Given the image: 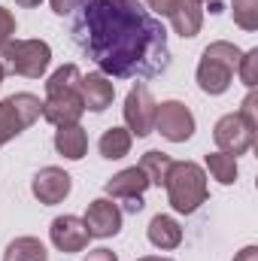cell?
Listing matches in <instances>:
<instances>
[{
    "instance_id": "cell-1",
    "label": "cell",
    "mask_w": 258,
    "mask_h": 261,
    "mask_svg": "<svg viewBox=\"0 0 258 261\" xmlns=\"http://www.w3.org/2000/svg\"><path fill=\"white\" fill-rule=\"evenodd\" d=\"M70 34L110 79H152L170 67L167 31L140 0H88L76 9Z\"/></svg>"
},
{
    "instance_id": "cell-2",
    "label": "cell",
    "mask_w": 258,
    "mask_h": 261,
    "mask_svg": "<svg viewBox=\"0 0 258 261\" xmlns=\"http://www.w3.org/2000/svg\"><path fill=\"white\" fill-rule=\"evenodd\" d=\"M79 67L64 64L58 67L49 82H46V100H43V119L52 122L55 128L64 125H79V116L85 113V103L79 97Z\"/></svg>"
},
{
    "instance_id": "cell-3",
    "label": "cell",
    "mask_w": 258,
    "mask_h": 261,
    "mask_svg": "<svg viewBox=\"0 0 258 261\" xmlns=\"http://www.w3.org/2000/svg\"><path fill=\"white\" fill-rule=\"evenodd\" d=\"M164 189H167L170 206L176 213H186V216L197 213L200 203H207V195H210L207 192V173L194 161H173L167 170Z\"/></svg>"
},
{
    "instance_id": "cell-4",
    "label": "cell",
    "mask_w": 258,
    "mask_h": 261,
    "mask_svg": "<svg viewBox=\"0 0 258 261\" xmlns=\"http://www.w3.org/2000/svg\"><path fill=\"white\" fill-rule=\"evenodd\" d=\"M240 49L228 40H216L203 49L200 64H197V85L203 94H225L234 82V70L240 61Z\"/></svg>"
},
{
    "instance_id": "cell-5",
    "label": "cell",
    "mask_w": 258,
    "mask_h": 261,
    "mask_svg": "<svg viewBox=\"0 0 258 261\" xmlns=\"http://www.w3.org/2000/svg\"><path fill=\"white\" fill-rule=\"evenodd\" d=\"M52 61V49L46 40H9L0 49V67L15 76L40 79Z\"/></svg>"
},
{
    "instance_id": "cell-6",
    "label": "cell",
    "mask_w": 258,
    "mask_h": 261,
    "mask_svg": "<svg viewBox=\"0 0 258 261\" xmlns=\"http://www.w3.org/2000/svg\"><path fill=\"white\" fill-rule=\"evenodd\" d=\"M40 116H43V103L37 94L21 91V94L0 100V146L15 140L21 130H28Z\"/></svg>"
},
{
    "instance_id": "cell-7",
    "label": "cell",
    "mask_w": 258,
    "mask_h": 261,
    "mask_svg": "<svg viewBox=\"0 0 258 261\" xmlns=\"http://www.w3.org/2000/svg\"><path fill=\"white\" fill-rule=\"evenodd\" d=\"M213 140H216L219 152L237 158V155H246V152L252 149V143H255V128H249L237 113H228V116H222V119L216 122Z\"/></svg>"
},
{
    "instance_id": "cell-8",
    "label": "cell",
    "mask_w": 258,
    "mask_h": 261,
    "mask_svg": "<svg viewBox=\"0 0 258 261\" xmlns=\"http://www.w3.org/2000/svg\"><path fill=\"white\" fill-rule=\"evenodd\" d=\"M155 113H158V103L152 97V91L146 85H134L125 97V122L128 130L137 137H149L155 130Z\"/></svg>"
},
{
    "instance_id": "cell-9",
    "label": "cell",
    "mask_w": 258,
    "mask_h": 261,
    "mask_svg": "<svg viewBox=\"0 0 258 261\" xmlns=\"http://www.w3.org/2000/svg\"><path fill=\"white\" fill-rule=\"evenodd\" d=\"M155 130L170 140V143H186L194 134V116L192 110L179 100H164L155 113Z\"/></svg>"
},
{
    "instance_id": "cell-10",
    "label": "cell",
    "mask_w": 258,
    "mask_h": 261,
    "mask_svg": "<svg viewBox=\"0 0 258 261\" xmlns=\"http://www.w3.org/2000/svg\"><path fill=\"white\" fill-rule=\"evenodd\" d=\"M82 222H85V228H88V237L107 240V237H116V234L122 231V210H119L110 197H97V200L88 203Z\"/></svg>"
},
{
    "instance_id": "cell-11",
    "label": "cell",
    "mask_w": 258,
    "mask_h": 261,
    "mask_svg": "<svg viewBox=\"0 0 258 261\" xmlns=\"http://www.w3.org/2000/svg\"><path fill=\"white\" fill-rule=\"evenodd\" d=\"M49 237H52V246L58 252H82L88 246V228L79 216H58L49 228Z\"/></svg>"
},
{
    "instance_id": "cell-12",
    "label": "cell",
    "mask_w": 258,
    "mask_h": 261,
    "mask_svg": "<svg viewBox=\"0 0 258 261\" xmlns=\"http://www.w3.org/2000/svg\"><path fill=\"white\" fill-rule=\"evenodd\" d=\"M70 189H73L70 173H67V170H61V167H43V170L34 176V182H31V192H34V197H37L40 203H46V206L61 203V200L70 195Z\"/></svg>"
},
{
    "instance_id": "cell-13",
    "label": "cell",
    "mask_w": 258,
    "mask_h": 261,
    "mask_svg": "<svg viewBox=\"0 0 258 261\" xmlns=\"http://www.w3.org/2000/svg\"><path fill=\"white\" fill-rule=\"evenodd\" d=\"M79 97H82L85 110L104 113V110L113 103V97H116V85H113V79L104 76V73H88V76L79 79Z\"/></svg>"
},
{
    "instance_id": "cell-14",
    "label": "cell",
    "mask_w": 258,
    "mask_h": 261,
    "mask_svg": "<svg viewBox=\"0 0 258 261\" xmlns=\"http://www.w3.org/2000/svg\"><path fill=\"white\" fill-rule=\"evenodd\" d=\"M167 18L183 40H192L200 34V24H203V3L200 0H179Z\"/></svg>"
},
{
    "instance_id": "cell-15",
    "label": "cell",
    "mask_w": 258,
    "mask_h": 261,
    "mask_svg": "<svg viewBox=\"0 0 258 261\" xmlns=\"http://www.w3.org/2000/svg\"><path fill=\"white\" fill-rule=\"evenodd\" d=\"M107 195L119 197V200H128V197H143V192L149 189V176L143 173V167H128L122 173H116L113 179H107Z\"/></svg>"
},
{
    "instance_id": "cell-16",
    "label": "cell",
    "mask_w": 258,
    "mask_h": 261,
    "mask_svg": "<svg viewBox=\"0 0 258 261\" xmlns=\"http://www.w3.org/2000/svg\"><path fill=\"white\" fill-rule=\"evenodd\" d=\"M146 234H149V243L155 249H176L183 243V228H179V222L173 216H155L149 222Z\"/></svg>"
},
{
    "instance_id": "cell-17",
    "label": "cell",
    "mask_w": 258,
    "mask_h": 261,
    "mask_svg": "<svg viewBox=\"0 0 258 261\" xmlns=\"http://www.w3.org/2000/svg\"><path fill=\"white\" fill-rule=\"evenodd\" d=\"M55 149L58 155H64L67 161H79L88 149V134L82 125H64L55 130Z\"/></svg>"
},
{
    "instance_id": "cell-18",
    "label": "cell",
    "mask_w": 258,
    "mask_h": 261,
    "mask_svg": "<svg viewBox=\"0 0 258 261\" xmlns=\"http://www.w3.org/2000/svg\"><path fill=\"white\" fill-rule=\"evenodd\" d=\"M131 143H134V134L128 128H110V130H104L97 149H100V155L107 161H119V158H125L131 152Z\"/></svg>"
},
{
    "instance_id": "cell-19",
    "label": "cell",
    "mask_w": 258,
    "mask_h": 261,
    "mask_svg": "<svg viewBox=\"0 0 258 261\" xmlns=\"http://www.w3.org/2000/svg\"><path fill=\"white\" fill-rule=\"evenodd\" d=\"M46 246H43V240H37V237H15L9 246H6V252H3V261H46Z\"/></svg>"
},
{
    "instance_id": "cell-20",
    "label": "cell",
    "mask_w": 258,
    "mask_h": 261,
    "mask_svg": "<svg viewBox=\"0 0 258 261\" xmlns=\"http://www.w3.org/2000/svg\"><path fill=\"white\" fill-rule=\"evenodd\" d=\"M170 164H173V158H170L167 152H161V149H149V152L143 155V161H140L143 173L149 176V186H164Z\"/></svg>"
},
{
    "instance_id": "cell-21",
    "label": "cell",
    "mask_w": 258,
    "mask_h": 261,
    "mask_svg": "<svg viewBox=\"0 0 258 261\" xmlns=\"http://www.w3.org/2000/svg\"><path fill=\"white\" fill-rule=\"evenodd\" d=\"M207 170H210L213 179L222 182V186H234V182H237V158H234V155L210 152V155H207Z\"/></svg>"
},
{
    "instance_id": "cell-22",
    "label": "cell",
    "mask_w": 258,
    "mask_h": 261,
    "mask_svg": "<svg viewBox=\"0 0 258 261\" xmlns=\"http://www.w3.org/2000/svg\"><path fill=\"white\" fill-rule=\"evenodd\" d=\"M231 12L243 31H258V0H231Z\"/></svg>"
},
{
    "instance_id": "cell-23",
    "label": "cell",
    "mask_w": 258,
    "mask_h": 261,
    "mask_svg": "<svg viewBox=\"0 0 258 261\" xmlns=\"http://www.w3.org/2000/svg\"><path fill=\"white\" fill-rule=\"evenodd\" d=\"M237 73H240V79H243L246 88H255V82H258V49H249V52L240 55Z\"/></svg>"
},
{
    "instance_id": "cell-24",
    "label": "cell",
    "mask_w": 258,
    "mask_h": 261,
    "mask_svg": "<svg viewBox=\"0 0 258 261\" xmlns=\"http://www.w3.org/2000/svg\"><path fill=\"white\" fill-rule=\"evenodd\" d=\"M249 128H258V94L255 91H249L246 97H243V107H240V113H237Z\"/></svg>"
},
{
    "instance_id": "cell-25",
    "label": "cell",
    "mask_w": 258,
    "mask_h": 261,
    "mask_svg": "<svg viewBox=\"0 0 258 261\" xmlns=\"http://www.w3.org/2000/svg\"><path fill=\"white\" fill-rule=\"evenodd\" d=\"M12 37H15V15H12L6 6H0V49H3Z\"/></svg>"
},
{
    "instance_id": "cell-26",
    "label": "cell",
    "mask_w": 258,
    "mask_h": 261,
    "mask_svg": "<svg viewBox=\"0 0 258 261\" xmlns=\"http://www.w3.org/2000/svg\"><path fill=\"white\" fill-rule=\"evenodd\" d=\"M176 3H179V0H146L149 12H152V15H164V18L173 12V6H176Z\"/></svg>"
},
{
    "instance_id": "cell-27",
    "label": "cell",
    "mask_w": 258,
    "mask_h": 261,
    "mask_svg": "<svg viewBox=\"0 0 258 261\" xmlns=\"http://www.w3.org/2000/svg\"><path fill=\"white\" fill-rule=\"evenodd\" d=\"M88 0H52V12L55 15H67V12H76L79 6H85Z\"/></svg>"
},
{
    "instance_id": "cell-28",
    "label": "cell",
    "mask_w": 258,
    "mask_h": 261,
    "mask_svg": "<svg viewBox=\"0 0 258 261\" xmlns=\"http://www.w3.org/2000/svg\"><path fill=\"white\" fill-rule=\"evenodd\" d=\"M85 261H119L116 258V252L113 249H91V252H85Z\"/></svg>"
},
{
    "instance_id": "cell-29",
    "label": "cell",
    "mask_w": 258,
    "mask_h": 261,
    "mask_svg": "<svg viewBox=\"0 0 258 261\" xmlns=\"http://www.w3.org/2000/svg\"><path fill=\"white\" fill-rule=\"evenodd\" d=\"M234 261H258V246H246V249H240Z\"/></svg>"
},
{
    "instance_id": "cell-30",
    "label": "cell",
    "mask_w": 258,
    "mask_h": 261,
    "mask_svg": "<svg viewBox=\"0 0 258 261\" xmlns=\"http://www.w3.org/2000/svg\"><path fill=\"white\" fill-rule=\"evenodd\" d=\"M125 210H128V213H140V210H143V197H128V200H125Z\"/></svg>"
},
{
    "instance_id": "cell-31",
    "label": "cell",
    "mask_w": 258,
    "mask_h": 261,
    "mask_svg": "<svg viewBox=\"0 0 258 261\" xmlns=\"http://www.w3.org/2000/svg\"><path fill=\"white\" fill-rule=\"evenodd\" d=\"M15 3H18V6H24V9H31V6H40L43 0H15Z\"/></svg>"
},
{
    "instance_id": "cell-32",
    "label": "cell",
    "mask_w": 258,
    "mask_h": 261,
    "mask_svg": "<svg viewBox=\"0 0 258 261\" xmlns=\"http://www.w3.org/2000/svg\"><path fill=\"white\" fill-rule=\"evenodd\" d=\"M140 261H170V258H161V255H146V258H140Z\"/></svg>"
},
{
    "instance_id": "cell-33",
    "label": "cell",
    "mask_w": 258,
    "mask_h": 261,
    "mask_svg": "<svg viewBox=\"0 0 258 261\" xmlns=\"http://www.w3.org/2000/svg\"><path fill=\"white\" fill-rule=\"evenodd\" d=\"M3 76H6V70H3V67H0V85H3Z\"/></svg>"
},
{
    "instance_id": "cell-34",
    "label": "cell",
    "mask_w": 258,
    "mask_h": 261,
    "mask_svg": "<svg viewBox=\"0 0 258 261\" xmlns=\"http://www.w3.org/2000/svg\"><path fill=\"white\" fill-rule=\"evenodd\" d=\"M200 3H210V0H200Z\"/></svg>"
}]
</instances>
